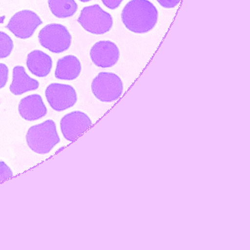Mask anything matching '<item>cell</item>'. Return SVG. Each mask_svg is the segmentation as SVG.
Here are the masks:
<instances>
[{
  "instance_id": "6da1fadb",
  "label": "cell",
  "mask_w": 250,
  "mask_h": 250,
  "mask_svg": "<svg viewBox=\"0 0 250 250\" xmlns=\"http://www.w3.org/2000/svg\"><path fill=\"white\" fill-rule=\"evenodd\" d=\"M125 27L135 33H146L156 26L158 11L149 0H131L121 14Z\"/></svg>"
},
{
  "instance_id": "7a4b0ae2",
  "label": "cell",
  "mask_w": 250,
  "mask_h": 250,
  "mask_svg": "<svg viewBox=\"0 0 250 250\" xmlns=\"http://www.w3.org/2000/svg\"><path fill=\"white\" fill-rule=\"evenodd\" d=\"M26 139L29 147L39 154L49 153L61 142L56 124L52 120L30 127Z\"/></svg>"
},
{
  "instance_id": "3957f363",
  "label": "cell",
  "mask_w": 250,
  "mask_h": 250,
  "mask_svg": "<svg viewBox=\"0 0 250 250\" xmlns=\"http://www.w3.org/2000/svg\"><path fill=\"white\" fill-rule=\"evenodd\" d=\"M77 21L86 31L95 35L105 34L113 25L111 14L104 11L99 5L83 8Z\"/></svg>"
},
{
  "instance_id": "277c9868",
  "label": "cell",
  "mask_w": 250,
  "mask_h": 250,
  "mask_svg": "<svg viewBox=\"0 0 250 250\" xmlns=\"http://www.w3.org/2000/svg\"><path fill=\"white\" fill-rule=\"evenodd\" d=\"M92 92L102 102L118 100L124 91L121 79L113 73L101 72L92 82Z\"/></svg>"
},
{
  "instance_id": "5b68a950",
  "label": "cell",
  "mask_w": 250,
  "mask_h": 250,
  "mask_svg": "<svg viewBox=\"0 0 250 250\" xmlns=\"http://www.w3.org/2000/svg\"><path fill=\"white\" fill-rule=\"evenodd\" d=\"M39 42L43 47L55 54L69 49L72 37L67 27L60 24H48L39 34Z\"/></svg>"
},
{
  "instance_id": "8992f818",
  "label": "cell",
  "mask_w": 250,
  "mask_h": 250,
  "mask_svg": "<svg viewBox=\"0 0 250 250\" xmlns=\"http://www.w3.org/2000/svg\"><path fill=\"white\" fill-rule=\"evenodd\" d=\"M48 103L57 112H62L75 105L77 94L75 89L68 84L53 83L49 84L45 92Z\"/></svg>"
},
{
  "instance_id": "52a82bcc",
  "label": "cell",
  "mask_w": 250,
  "mask_h": 250,
  "mask_svg": "<svg viewBox=\"0 0 250 250\" xmlns=\"http://www.w3.org/2000/svg\"><path fill=\"white\" fill-rule=\"evenodd\" d=\"M43 24L40 17L29 10H24L13 16L6 28L16 37L27 39L33 36L36 29Z\"/></svg>"
},
{
  "instance_id": "ba28073f",
  "label": "cell",
  "mask_w": 250,
  "mask_h": 250,
  "mask_svg": "<svg viewBox=\"0 0 250 250\" xmlns=\"http://www.w3.org/2000/svg\"><path fill=\"white\" fill-rule=\"evenodd\" d=\"M91 120L87 114L74 111L65 115L61 121V128L65 140L73 142L91 126Z\"/></svg>"
},
{
  "instance_id": "9c48e42d",
  "label": "cell",
  "mask_w": 250,
  "mask_h": 250,
  "mask_svg": "<svg viewBox=\"0 0 250 250\" xmlns=\"http://www.w3.org/2000/svg\"><path fill=\"white\" fill-rule=\"evenodd\" d=\"M90 58L96 66L110 68L118 62L120 50L117 45L109 41H102L93 45L90 49Z\"/></svg>"
},
{
  "instance_id": "30bf717a",
  "label": "cell",
  "mask_w": 250,
  "mask_h": 250,
  "mask_svg": "<svg viewBox=\"0 0 250 250\" xmlns=\"http://www.w3.org/2000/svg\"><path fill=\"white\" fill-rule=\"evenodd\" d=\"M21 118L27 121H35L46 116L47 109L40 95L33 94L21 99L19 105Z\"/></svg>"
},
{
  "instance_id": "8fae6325",
  "label": "cell",
  "mask_w": 250,
  "mask_h": 250,
  "mask_svg": "<svg viewBox=\"0 0 250 250\" xmlns=\"http://www.w3.org/2000/svg\"><path fill=\"white\" fill-rule=\"evenodd\" d=\"M39 83L34 79L30 78L23 66H16L13 71V81L10 86L11 93L16 96H20L31 90H37Z\"/></svg>"
},
{
  "instance_id": "7c38bea8",
  "label": "cell",
  "mask_w": 250,
  "mask_h": 250,
  "mask_svg": "<svg viewBox=\"0 0 250 250\" xmlns=\"http://www.w3.org/2000/svg\"><path fill=\"white\" fill-rule=\"evenodd\" d=\"M27 65L33 75L45 77L52 68V60L49 55L40 50H34L27 56Z\"/></svg>"
},
{
  "instance_id": "4fadbf2b",
  "label": "cell",
  "mask_w": 250,
  "mask_h": 250,
  "mask_svg": "<svg viewBox=\"0 0 250 250\" xmlns=\"http://www.w3.org/2000/svg\"><path fill=\"white\" fill-rule=\"evenodd\" d=\"M82 71L81 62L77 57L68 55L58 60L55 77L61 80H74Z\"/></svg>"
},
{
  "instance_id": "5bb4252c",
  "label": "cell",
  "mask_w": 250,
  "mask_h": 250,
  "mask_svg": "<svg viewBox=\"0 0 250 250\" xmlns=\"http://www.w3.org/2000/svg\"><path fill=\"white\" fill-rule=\"evenodd\" d=\"M48 4L51 12L59 19L73 17L78 9L74 0H48Z\"/></svg>"
},
{
  "instance_id": "9a60e30c",
  "label": "cell",
  "mask_w": 250,
  "mask_h": 250,
  "mask_svg": "<svg viewBox=\"0 0 250 250\" xmlns=\"http://www.w3.org/2000/svg\"><path fill=\"white\" fill-rule=\"evenodd\" d=\"M14 49L11 38L4 32L0 31V59L9 56Z\"/></svg>"
},
{
  "instance_id": "2e32d148",
  "label": "cell",
  "mask_w": 250,
  "mask_h": 250,
  "mask_svg": "<svg viewBox=\"0 0 250 250\" xmlns=\"http://www.w3.org/2000/svg\"><path fill=\"white\" fill-rule=\"evenodd\" d=\"M13 171L4 162H0V182L12 178Z\"/></svg>"
},
{
  "instance_id": "e0dca14e",
  "label": "cell",
  "mask_w": 250,
  "mask_h": 250,
  "mask_svg": "<svg viewBox=\"0 0 250 250\" xmlns=\"http://www.w3.org/2000/svg\"><path fill=\"white\" fill-rule=\"evenodd\" d=\"M9 70L5 64L0 63V89L6 85L8 80Z\"/></svg>"
},
{
  "instance_id": "ac0fdd59",
  "label": "cell",
  "mask_w": 250,
  "mask_h": 250,
  "mask_svg": "<svg viewBox=\"0 0 250 250\" xmlns=\"http://www.w3.org/2000/svg\"><path fill=\"white\" fill-rule=\"evenodd\" d=\"M157 2L165 8H173L181 2V0H157Z\"/></svg>"
},
{
  "instance_id": "d6986e66",
  "label": "cell",
  "mask_w": 250,
  "mask_h": 250,
  "mask_svg": "<svg viewBox=\"0 0 250 250\" xmlns=\"http://www.w3.org/2000/svg\"><path fill=\"white\" fill-rule=\"evenodd\" d=\"M104 5L111 10L118 8L124 0H102Z\"/></svg>"
},
{
  "instance_id": "ffe728a7",
  "label": "cell",
  "mask_w": 250,
  "mask_h": 250,
  "mask_svg": "<svg viewBox=\"0 0 250 250\" xmlns=\"http://www.w3.org/2000/svg\"><path fill=\"white\" fill-rule=\"evenodd\" d=\"M80 1H81V2H90V1H91V0H80Z\"/></svg>"
}]
</instances>
